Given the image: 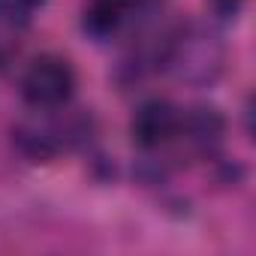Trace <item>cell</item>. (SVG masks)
Masks as SVG:
<instances>
[{
  "label": "cell",
  "instance_id": "obj_1",
  "mask_svg": "<svg viewBox=\"0 0 256 256\" xmlns=\"http://www.w3.org/2000/svg\"><path fill=\"white\" fill-rule=\"evenodd\" d=\"M226 64V48L217 34L205 28H178L163 36L160 46V66H166L175 78L205 88L217 82Z\"/></svg>",
  "mask_w": 256,
  "mask_h": 256
},
{
  "label": "cell",
  "instance_id": "obj_2",
  "mask_svg": "<svg viewBox=\"0 0 256 256\" xmlns=\"http://www.w3.org/2000/svg\"><path fill=\"white\" fill-rule=\"evenodd\" d=\"M76 94V70L66 58L40 54L22 76V96L40 112L64 108Z\"/></svg>",
  "mask_w": 256,
  "mask_h": 256
},
{
  "label": "cell",
  "instance_id": "obj_3",
  "mask_svg": "<svg viewBox=\"0 0 256 256\" xmlns=\"http://www.w3.org/2000/svg\"><path fill=\"white\" fill-rule=\"evenodd\" d=\"M84 139V120L70 118L64 120H46V118H30L12 126V145L30 160V163H48L70 145Z\"/></svg>",
  "mask_w": 256,
  "mask_h": 256
},
{
  "label": "cell",
  "instance_id": "obj_4",
  "mask_svg": "<svg viewBox=\"0 0 256 256\" xmlns=\"http://www.w3.org/2000/svg\"><path fill=\"white\" fill-rule=\"evenodd\" d=\"M181 130V108L169 100H148L136 108L130 120V136L142 151H160L178 139Z\"/></svg>",
  "mask_w": 256,
  "mask_h": 256
},
{
  "label": "cell",
  "instance_id": "obj_5",
  "mask_svg": "<svg viewBox=\"0 0 256 256\" xmlns=\"http://www.w3.org/2000/svg\"><path fill=\"white\" fill-rule=\"evenodd\" d=\"M226 136V114L217 106H193L181 112V130L178 139H184L193 151L211 154Z\"/></svg>",
  "mask_w": 256,
  "mask_h": 256
},
{
  "label": "cell",
  "instance_id": "obj_6",
  "mask_svg": "<svg viewBox=\"0 0 256 256\" xmlns=\"http://www.w3.org/2000/svg\"><path fill=\"white\" fill-rule=\"evenodd\" d=\"M136 4L139 0H90L84 6V30L96 40H106V36H114L130 16L136 12Z\"/></svg>",
  "mask_w": 256,
  "mask_h": 256
},
{
  "label": "cell",
  "instance_id": "obj_7",
  "mask_svg": "<svg viewBox=\"0 0 256 256\" xmlns=\"http://www.w3.org/2000/svg\"><path fill=\"white\" fill-rule=\"evenodd\" d=\"M46 6V0H0V24L12 30H22L36 10Z\"/></svg>",
  "mask_w": 256,
  "mask_h": 256
},
{
  "label": "cell",
  "instance_id": "obj_8",
  "mask_svg": "<svg viewBox=\"0 0 256 256\" xmlns=\"http://www.w3.org/2000/svg\"><path fill=\"white\" fill-rule=\"evenodd\" d=\"M241 6H244V0H211V10L220 18H235L241 12Z\"/></svg>",
  "mask_w": 256,
  "mask_h": 256
}]
</instances>
